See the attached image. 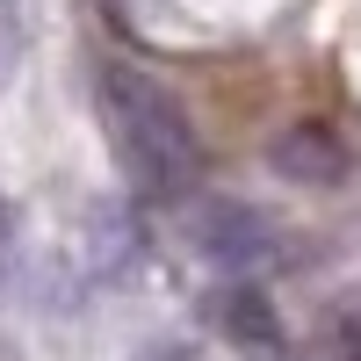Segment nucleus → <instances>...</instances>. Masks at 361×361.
Returning <instances> with one entry per match:
<instances>
[{
    "label": "nucleus",
    "mask_w": 361,
    "mask_h": 361,
    "mask_svg": "<svg viewBox=\"0 0 361 361\" xmlns=\"http://www.w3.org/2000/svg\"><path fill=\"white\" fill-rule=\"evenodd\" d=\"M267 166L282 180H296V188H340L354 173V152L333 123H282L275 145H267Z\"/></svg>",
    "instance_id": "3"
},
{
    "label": "nucleus",
    "mask_w": 361,
    "mask_h": 361,
    "mask_svg": "<svg viewBox=\"0 0 361 361\" xmlns=\"http://www.w3.org/2000/svg\"><path fill=\"white\" fill-rule=\"evenodd\" d=\"M188 246L209 267H224L231 282H260L282 260V231L267 209L238 202V195H202V202H188Z\"/></svg>",
    "instance_id": "2"
},
{
    "label": "nucleus",
    "mask_w": 361,
    "mask_h": 361,
    "mask_svg": "<svg viewBox=\"0 0 361 361\" xmlns=\"http://www.w3.org/2000/svg\"><path fill=\"white\" fill-rule=\"evenodd\" d=\"M318 340L333 347V361H361V289H347V296H333V304H325Z\"/></svg>",
    "instance_id": "5"
},
{
    "label": "nucleus",
    "mask_w": 361,
    "mask_h": 361,
    "mask_svg": "<svg viewBox=\"0 0 361 361\" xmlns=\"http://www.w3.org/2000/svg\"><path fill=\"white\" fill-rule=\"evenodd\" d=\"M102 123L116 145V166L130 173L137 195H188V180L202 166V145L180 94L145 73V66H109L102 73Z\"/></svg>",
    "instance_id": "1"
},
{
    "label": "nucleus",
    "mask_w": 361,
    "mask_h": 361,
    "mask_svg": "<svg viewBox=\"0 0 361 361\" xmlns=\"http://www.w3.org/2000/svg\"><path fill=\"white\" fill-rule=\"evenodd\" d=\"M15 58H22V37H15V22H8V15H0V80H8V73H15Z\"/></svg>",
    "instance_id": "7"
},
{
    "label": "nucleus",
    "mask_w": 361,
    "mask_h": 361,
    "mask_svg": "<svg viewBox=\"0 0 361 361\" xmlns=\"http://www.w3.org/2000/svg\"><path fill=\"white\" fill-rule=\"evenodd\" d=\"M137 361H209V347L202 340H152Z\"/></svg>",
    "instance_id": "6"
},
{
    "label": "nucleus",
    "mask_w": 361,
    "mask_h": 361,
    "mask_svg": "<svg viewBox=\"0 0 361 361\" xmlns=\"http://www.w3.org/2000/svg\"><path fill=\"white\" fill-rule=\"evenodd\" d=\"M217 333L238 347V354H253V361H282L289 354V333H282V318H275V304H267V289L260 282H231V289H217Z\"/></svg>",
    "instance_id": "4"
}]
</instances>
